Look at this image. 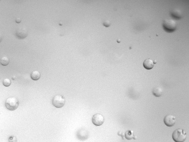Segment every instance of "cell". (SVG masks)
Returning <instances> with one entry per match:
<instances>
[{
    "instance_id": "obj_11",
    "label": "cell",
    "mask_w": 189,
    "mask_h": 142,
    "mask_svg": "<svg viewBox=\"0 0 189 142\" xmlns=\"http://www.w3.org/2000/svg\"><path fill=\"white\" fill-rule=\"evenodd\" d=\"M40 74L39 71H34L31 72L30 77L32 80H36L40 78Z\"/></svg>"
},
{
    "instance_id": "obj_8",
    "label": "cell",
    "mask_w": 189,
    "mask_h": 142,
    "mask_svg": "<svg viewBox=\"0 0 189 142\" xmlns=\"http://www.w3.org/2000/svg\"><path fill=\"white\" fill-rule=\"evenodd\" d=\"M170 14L173 18L176 19H179L181 18L182 13L180 10L178 9H174L171 12Z\"/></svg>"
},
{
    "instance_id": "obj_1",
    "label": "cell",
    "mask_w": 189,
    "mask_h": 142,
    "mask_svg": "<svg viewBox=\"0 0 189 142\" xmlns=\"http://www.w3.org/2000/svg\"><path fill=\"white\" fill-rule=\"evenodd\" d=\"M162 26L165 31L171 33L176 30V23L173 19H166L163 21Z\"/></svg>"
},
{
    "instance_id": "obj_16",
    "label": "cell",
    "mask_w": 189,
    "mask_h": 142,
    "mask_svg": "<svg viewBox=\"0 0 189 142\" xmlns=\"http://www.w3.org/2000/svg\"><path fill=\"white\" fill-rule=\"evenodd\" d=\"M16 22L17 23H19L21 22V19L19 18H17L16 20Z\"/></svg>"
},
{
    "instance_id": "obj_15",
    "label": "cell",
    "mask_w": 189,
    "mask_h": 142,
    "mask_svg": "<svg viewBox=\"0 0 189 142\" xmlns=\"http://www.w3.org/2000/svg\"><path fill=\"white\" fill-rule=\"evenodd\" d=\"M17 141L16 138L14 136H11L10 137L9 139V142H16Z\"/></svg>"
},
{
    "instance_id": "obj_4",
    "label": "cell",
    "mask_w": 189,
    "mask_h": 142,
    "mask_svg": "<svg viewBox=\"0 0 189 142\" xmlns=\"http://www.w3.org/2000/svg\"><path fill=\"white\" fill-rule=\"evenodd\" d=\"M65 102L64 98L62 96L59 95L55 96L53 98L52 103L55 107L60 108L63 107Z\"/></svg>"
},
{
    "instance_id": "obj_3",
    "label": "cell",
    "mask_w": 189,
    "mask_h": 142,
    "mask_svg": "<svg viewBox=\"0 0 189 142\" xmlns=\"http://www.w3.org/2000/svg\"><path fill=\"white\" fill-rule=\"evenodd\" d=\"M19 102L17 98L15 97H11L8 98L5 100V105L6 108L10 111H13L18 107Z\"/></svg>"
},
{
    "instance_id": "obj_10",
    "label": "cell",
    "mask_w": 189,
    "mask_h": 142,
    "mask_svg": "<svg viewBox=\"0 0 189 142\" xmlns=\"http://www.w3.org/2000/svg\"><path fill=\"white\" fill-rule=\"evenodd\" d=\"M163 89L160 87H156L154 88L152 91L153 95L156 97L160 96L162 94Z\"/></svg>"
},
{
    "instance_id": "obj_13",
    "label": "cell",
    "mask_w": 189,
    "mask_h": 142,
    "mask_svg": "<svg viewBox=\"0 0 189 142\" xmlns=\"http://www.w3.org/2000/svg\"><path fill=\"white\" fill-rule=\"evenodd\" d=\"M9 62V59L6 57H2L0 60V63L3 66H6L8 65Z\"/></svg>"
},
{
    "instance_id": "obj_7",
    "label": "cell",
    "mask_w": 189,
    "mask_h": 142,
    "mask_svg": "<svg viewBox=\"0 0 189 142\" xmlns=\"http://www.w3.org/2000/svg\"><path fill=\"white\" fill-rule=\"evenodd\" d=\"M76 135L78 138L81 140L87 139L88 136L87 131L83 128H82L78 130Z\"/></svg>"
},
{
    "instance_id": "obj_6",
    "label": "cell",
    "mask_w": 189,
    "mask_h": 142,
    "mask_svg": "<svg viewBox=\"0 0 189 142\" xmlns=\"http://www.w3.org/2000/svg\"><path fill=\"white\" fill-rule=\"evenodd\" d=\"M92 120L94 124L97 126H99L103 123L104 119L102 115L99 114H96L93 116Z\"/></svg>"
},
{
    "instance_id": "obj_14",
    "label": "cell",
    "mask_w": 189,
    "mask_h": 142,
    "mask_svg": "<svg viewBox=\"0 0 189 142\" xmlns=\"http://www.w3.org/2000/svg\"><path fill=\"white\" fill-rule=\"evenodd\" d=\"M3 85L5 86L8 87L10 85L11 82L10 80L9 79L6 78L3 80Z\"/></svg>"
},
{
    "instance_id": "obj_17",
    "label": "cell",
    "mask_w": 189,
    "mask_h": 142,
    "mask_svg": "<svg viewBox=\"0 0 189 142\" xmlns=\"http://www.w3.org/2000/svg\"><path fill=\"white\" fill-rule=\"evenodd\" d=\"M153 62L155 64H156L157 63V61L156 60H155L153 61Z\"/></svg>"
},
{
    "instance_id": "obj_12",
    "label": "cell",
    "mask_w": 189,
    "mask_h": 142,
    "mask_svg": "<svg viewBox=\"0 0 189 142\" xmlns=\"http://www.w3.org/2000/svg\"><path fill=\"white\" fill-rule=\"evenodd\" d=\"M125 136L127 140H130L134 138L133 132L132 130H128L125 133Z\"/></svg>"
},
{
    "instance_id": "obj_9",
    "label": "cell",
    "mask_w": 189,
    "mask_h": 142,
    "mask_svg": "<svg viewBox=\"0 0 189 142\" xmlns=\"http://www.w3.org/2000/svg\"><path fill=\"white\" fill-rule=\"evenodd\" d=\"M153 61L151 59H147L145 60L143 63L144 67L147 70L152 69L154 66Z\"/></svg>"
},
{
    "instance_id": "obj_5",
    "label": "cell",
    "mask_w": 189,
    "mask_h": 142,
    "mask_svg": "<svg viewBox=\"0 0 189 142\" xmlns=\"http://www.w3.org/2000/svg\"><path fill=\"white\" fill-rule=\"evenodd\" d=\"M176 121L175 117L170 114L165 116L163 120L164 123L168 127H172L176 123Z\"/></svg>"
},
{
    "instance_id": "obj_2",
    "label": "cell",
    "mask_w": 189,
    "mask_h": 142,
    "mask_svg": "<svg viewBox=\"0 0 189 142\" xmlns=\"http://www.w3.org/2000/svg\"><path fill=\"white\" fill-rule=\"evenodd\" d=\"M173 140L176 142H183L187 138L186 132L183 129L178 128L175 129L172 134Z\"/></svg>"
}]
</instances>
